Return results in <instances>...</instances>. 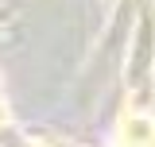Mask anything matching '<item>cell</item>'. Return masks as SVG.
<instances>
[{"mask_svg":"<svg viewBox=\"0 0 155 147\" xmlns=\"http://www.w3.org/2000/svg\"><path fill=\"white\" fill-rule=\"evenodd\" d=\"M124 139L132 147H155V128L147 124V120H132V124H124Z\"/></svg>","mask_w":155,"mask_h":147,"instance_id":"6da1fadb","label":"cell"}]
</instances>
